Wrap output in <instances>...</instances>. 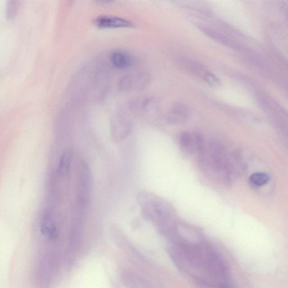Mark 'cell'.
<instances>
[{"mask_svg": "<svg viewBox=\"0 0 288 288\" xmlns=\"http://www.w3.org/2000/svg\"><path fill=\"white\" fill-rule=\"evenodd\" d=\"M150 80V75L146 72L126 74L119 80L118 87L124 92L140 90L147 87Z\"/></svg>", "mask_w": 288, "mask_h": 288, "instance_id": "1", "label": "cell"}, {"mask_svg": "<svg viewBox=\"0 0 288 288\" xmlns=\"http://www.w3.org/2000/svg\"><path fill=\"white\" fill-rule=\"evenodd\" d=\"M94 26L101 29L131 28L134 23L123 18L112 16H100L93 21Z\"/></svg>", "mask_w": 288, "mask_h": 288, "instance_id": "2", "label": "cell"}, {"mask_svg": "<svg viewBox=\"0 0 288 288\" xmlns=\"http://www.w3.org/2000/svg\"><path fill=\"white\" fill-rule=\"evenodd\" d=\"M189 115V110L186 105L177 103L169 111L167 118L170 124L180 125L184 124Z\"/></svg>", "mask_w": 288, "mask_h": 288, "instance_id": "3", "label": "cell"}, {"mask_svg": "<svg viewBox=\"0 0 288 288\" xmlns=\"http://www.w3.org/2000/svg\"><path fill=\"white\" fill-rule=\"evenodd\" d=\"M109 61L116 69L124 70L132 66L133 58L124 50H115L109 55Z\"/></svg>", "mask_w": 288, "mask_h": 288, "instance_id": "4", "label": "cell"}, {"mask_svg": "<svg viewBox=\"0 0 288 288\" xmlns=\"http://www.w3.org/2000/svg\"><path fill=\"white\" fill-rule=\"evenodd\" d=\"M40 229L42 234L49 239H52L56 235V227L53 215L49 212L45 214L42 217Z\"/></svg>", "mask_w": 288, "mask_h": 288, "instance_id": "5", "label": "cell"}, {"mask_svg": "<svg viewBox=\"0 0 288 288\" xmlns=\"http://www.w3.org/2000/svg\"><path fill=\"white\" fill-rule=\"evenodd\" d=\"M180 148L184 153L188 154H193L196 151L195 134L189 132L182 133L179 138Z\"/></svg>", "mask_w": 288, "mask_h": 288, "instance_id": "6", "label": "cell"}, {"mask_svg": "<svg viewBox=\"0 0 288 288\" xmlns=\"http://www.w3.org/2000/svg\"><path fill=\"white\" fill-rule=\"evenodd\" d=\"M199 28L200 29V31L204 33L206 36L215 40L216 42H219L220 44L225 45V46L230 48H236L237 46L234 43L233 41H232V40L228 37H226L225 35L214 31L213 29L204 27L203 26H200Z\"/></svg>", "mask_w": 288, "mask_h": 288, "instance_id": "7", "label": "cell"}, {"mask_svg": "<svg viewBox=\"0 0 288 288\" xmlns=\"http://www.w3.org/2000/svg\"><path fill=\"white\" fill-rule=\"evenodd\" d=\"M113 130L115 135H119V137H123L125 134L129 133L130 124L129 121L122 115L116 116L113 122Z\"/></svg>", "mask_w": 288, "mask_h": 288, "instance_id": "8", "label": "cell"}, {"mask_svg": "<svg viewBox=\"0 0 288 288\" xmlns=\"http://www.w3.org/2000/svg\"><path fill=\"white\" fill-rule=\"evenodd\" d=\"M270 177L265 173H256L250 177V183L255 188H260L269 183Z\"/></svg>", "mask_w": 288, "mask_h": 288, "instance_id": "9", "label": "cell"}, {"mask_svg": "<svg viewBox=\"0 0 288 288\" xmlns=\"http://www.w3.org/2000/svg\"><path fill=\"white\" fill-rule=\"evenodd\" d=\"M72 158V153L71 150H67L63 154L59 164L60 173L63 176L67 175L68 173Z\"/></svg>", "mask_w": 288, "mask_h": 288, "instance_id": "10", "label": "cell"}, {"mask_svg": "<svg viewBox=\"0 0 288 288\" xmlns=\"http://www.w3.org/2000/svg\"><path fill=\"white\" fill-rule=\"evenodd\" d=\"M205 81L212 87H219L221 85V80L214 74L207 72L203 75Z\"/></svg>", "mask_w": 288, "mask_h": 288, "instance_id": "11", "label": "cell"}, {"mask_svg": "<svg viewBox=\"0 0 288 288\" xmlns=\"http://www.w3.org/2000/svg\"><path fill=\"white\" fill-rule=\"evenodd\" d=\"M188 66L191 71H193L196 74L202 75V76H203L204 73L207 72L203 65L198 62H195L194 61H188Z\"/></svg>", "mask_w": 288, "mask_h": 288, "instance_id": "12", "label": "cell"}, {"mask_svg": "<svg viewBox=\"0 0 288 288\" xmlns=\"http://www.w3.org/2000/svg\"><path fill=\"white\" fill-rule=\"evenodd\" d=\"M10 9H14V5H12L11 7L10 8ZM13 11H11V10H10L9 11V14H12V13H13Z\"/></svg>", "mask_w": 288, "mask_h": 288, "instance_id": "13", "label": "cell"}]
</instances>
